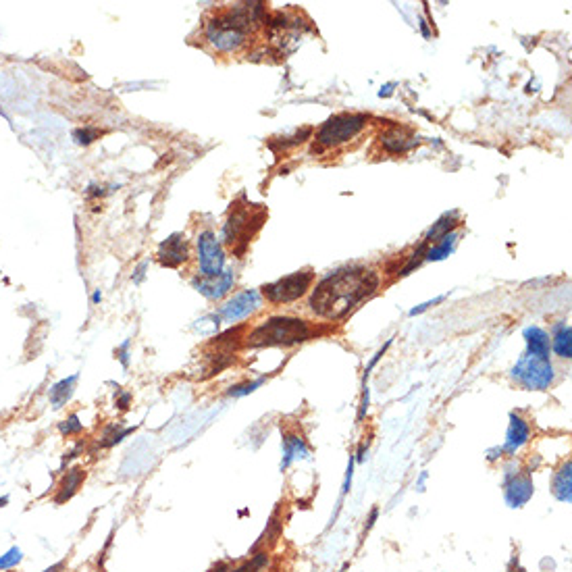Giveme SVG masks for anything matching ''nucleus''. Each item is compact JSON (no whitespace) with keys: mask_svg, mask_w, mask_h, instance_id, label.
<instances>
[{"mask_svg":"<svg viewBox=\"0 0 572 572\" xmlns=\"http://www.w3.org/2000/svg\"><path fill=\"white\" fill-rule=\"evenodd\" d=\"M381 284V277L377 271L369 267H346L339 269L312 289V295L308 300V308L325 318L335 320L348 314L356 304L371 297Z\"/></svg>","mask_w":572,"mask_h":572,"instance_id":"1","label":"nucleus"},{"mask_svg":"<svg viewBox=\"0 0 572 572\" xmlns=\"http://www.w3.org/2000/svg\"><path fill=\"white\" fill-rule=\"evenodd\" d=\"M252 13L254 4H235L219 10L204 27L206 44L221 54H231L244 48L252 36V27L256 25Z\"/></svg>","mask_w":572,"mask_h":572,"instance_id":"2","label":"nucleus"},{"mask_svg":"<svg viewBox=\"0 0 572 572\" xmlns=\"http://www.w3.org/2000/svg\"><path fill=\"white\" fill-rule=\"evenodd\" d=\"M316 329L304 320L293 316H271L256 325L244 339L250 348H267V346H295L314 337Z\"/></svg>","mask_w":572,"mask_h":572,"instance_id":"3","label":"nucleus"},{"mask_svg":"<svg viewBox=\"0 0 572 572\" xmlns=\"http://www.w3.org/2000/svg\"><path fill=\"white\" fill-rule=\"evenodd\" d=\"M369 121H371V117L362 115V113H339V115L329 117L320 125V130L316 132V138H314L318 152L329 150V148H339L350 140H354L369 125Z\"/></svg>","mask_w":572,"mask_h":572,"instance_id":"4","label":"nucleus"},{"mask_svg":"<svg viewBox=\"0 0 572 572\" xmlns=\"http://www.w3.org/2000/svg\"><path fill=\"white\" fill-rule=\"evenodd\" d=\"M512 381L527 392H548L556 381V366L550 358L520 356L510 371Z\"/></svg>","mask_w":572,"mask_h":572,"instance_id":"5","label":"nucleus"},{"mask_svg":"<svg viewBox=\"0 0 572 572\" xmlns=\"http://www.w3.org/2000/svg\"><path fill=\"white\" fill-rule=\"evenodd\" d=\"M196 263H198V275L204 279L219 277L225 271L227 254L223 248L221 238L212 229H202L196 235Z\"/></svg>","mask_w":572,"mask_h":572,"instance_id":"6","label":"nucleus"},{"mask_svg":"<svg viewBox=\"0 0 572 572\" xmlns=\"http://www.w3.org/2000/svg\"><path fill=\"white\" fill-rule=\"evenodd\" d=\"M502 491H504V500L510 508L518 510V508L527 506L531 502V497L535 495V483H533L531 470L523 468L512 458L504 466V472H502Z\"/></svg>","mask_w":572,"mask_h":572,"instance_id":"7","label":"nucleus"},{"mask_svg":"<svg viewBox=\"0 0 572 572\" xmlns=\"http://www.w3.org/2000/svg\"><path fill=\"white\" fill-rule=\"evenodd\" d=\"M314 281V271L312 269H304V271H295L287 277H281L273 284L263 286V297L269 304H291L300 297H304L308 293V289Z\"/></svg>","mask_w":572,"mask_h":572,"instance_id":"8","label":"nucleus"},{"mask_svg":"<svg viewBox=\"0 0 572 572\" xmlns=\"http://www.w3.org/2000/svg\"><path fill=\"white\" fill-rule=\"evenodd\" d=\"M263 302H265V297L258 289H242V291L229 295L217 308V316L221 318V323L238 325V323L250 318L252 314H256L263 308Z\"/></svg>","mask_w":572,"mask_h":572,"instance_id":"9","label":"nucleus"},{"mask_svg":"<svg viewBox=\"0 0 572 572\" xmlns=\"http://www.w3.org/2000/svg\"><path fill=\"white\" fill-rule=\"evenodd\" d=\"M263 221H265V212L261 210L258 215H252L248 208H235L231 215H229V219L225 221V225H223V242L231 248V250H238V246L240 244H244V248L248 246V242L254 238V229H250L252 227V223L254 225H263Z\"/></svg>","mask_w":572,"mask_h":572,"instance_id":"10","label":"nucleus"},{"mask_svg":"<svg viewBox=\"0 0 572 572\" xmlns=\"http://www.w3.org/2000/svg\"><path fill=\"white\" fill-rule=\"evenodd\" d=\"M192 256L190 250V242L185 238V233H171L167 240L160 242L156 258L162 267L167 269H179L181 265H185Z\"/></svg>","mask_w":572,"mask_h":572,"instance_id":"11","label":"nucleus"},{"mask_svg":"<svg viewBox=\"0 0 572 572\" xmlns=\"http://www.w3.org/2000/svg\"><path fill=\"white\" fill-rule=\"evenodd\" d=\"M233 286H235V273L229 269H225L219 277H212V279H204L200 275L192 277V287L210 302H221L225 295L231 293Z\"/></svg>","mask_w":572,"mask_h":572,"instance_id":"12","label":"nucleus"},{"mask_svg":"<svg viewBox=\"0 0 572 572\" xmlns=\"http://www.w3.org/2000/svg\"><path fill=\"white\" fill-rule=\"evenodd\" d=\"M529 441H531V425H529V421L523 415H518V412H510L506 441L502 445L504 454L510 456V458H514Z\"/></svg>","mask_w":572,"mask_h":572,"instance_id":"13","label":"nucleus"},{"mask_svg":"<svg viewBox=\"0 0 572 572\" xmlns=\"http://www.w3.org/2000/svg\"><path fill=\"white\" fill-rule=\"evenodd\" d=\"M86 479H88L86 468H82V466L67 468V472H63V477H61L59 483H56L52 502H54L56 506H61V504H67L69 500H73V497L77 495V491L82 489V485L86 483Z\"/></svg>","mask_w":572,"mask_h":572,"instance_id":"14","label":"nucleus"},{"mask_svg":"<svg viewBox=\"0 0 572 572\" xmlns=\"http://www.w3.org/2000/svg\"><path fill=\"white\" fill-rule=\"evenodd\" d=\"M77 381H79V373H73L48 387V402L54 410H61L71 402V398L77 389Z\"/></svg>","mask_w":572,"mask_h":572,"instance_id":"15","label":"nucleus"},{"mask_svg":"<svg viewBox=\"0 0 572 572\" xmlns=\"http://www.w3.org/2000/svg\"><path fill=\"white\" fill-rule=\"evenodd\" d=\"M284 460H281V472L287 470L295 460H308L310 458V447L306 439L297 433H286L284 435Z\"/></svg>","mask_w":572,"mask_h":572,"instance_id":"16","label":"nucleus"},{"mask_svg":"<svg viewBox=\"0 0 572 572\" xmlns=\"http://www.w3.org/2000/svg\"><path fill=\"white\" fill-rule=\"evenodd\" d=\"M525 343H527V354L529 356H537V358H550V333L539 327V325H531L523 331Z\"/></svg>","mask_w":572,"mask_h":572,"instance_id":"17","label":"nucleus"},{"mask_svg":"<svg viewBox=\"0 0 572 572\" xmlns=\"http://www.w3.org/2000/svg\"><path fill=\"white\" fill-rule=\"evenodd\" d=\"M381 144H383L385 152H389V154H404V152L410 150L415 144H419V140H415L406 127L394 125L392 130H387V132L381 136Z\"/></svg>","mask_w":572,"mask_h":572,"instance_id":"18","label":"nucleus"},{"mask_svg":"<svg viewBox=\"0 0 572 572\" xmlns=\"http://www.w3.org/2000/svg\"><path fill=\"white\" fill-rule=\"evenodd\" d=\"M550 348L554 354L562 360L572 358V329L569 323H556L552 327V337H550Z\"/></svg>","mask_w":572,"mask_h":572,"instance_id":"19","label":"nucleus"},{"mask_svg":"<svg viewBox=\"0 0 572 572\" xmlns=\"http://www.w3.org/2000/svg\"><path fill=\"white\" fill-rule=\"evenodd\" d=\"M552 493L558 502L571 504L572 502V462L566 460L552 477Z\"/></svg>","mask_w":572,"mask_h":572,"instance_id":"20","label":"nucleus"},{"mask_svg":"<svg viewBox=\"0 0 572 572\" xmlns=\"http://www.w3.org/2000/svg\"><path fill=\"white\" fill-rule=\"evenodd\" d=\"M458 238H460V233H458V231H451V233L439 238L437 242H433V246L427 248V252H425V261H429V263L445 261L449 254H454V250H456V246H458Z\"/></svg>","mask_w":572,"mask_h":572,"instance_id":"21","label":"nucleus"},{"mask_svg":"<svg viewBox=\"0 0 572 572\" xmlns=\"http://www.w3.org/2000/svg\"><path fill=\"white\" fill-rule=\"evenodd\" d=\"M460 223H462V221H460V212H458V210L445 212L443 217H439V219L431 225V229L427 231V235H425V244L437 242L439 238H443V235L456 231V227H458Z\"/></svg>","mask_w":572,"mask_h":572,"instance_id":"22","label":"nucleus"},{"mask_svg":"<svg viewBox=\"0 0 572 572\" xmlns=\"http://www.w3.org/2000/svg\"><path fill=\"white\" fill-rule=\"evenodd\" d=\"M136 427H121V425H109L107 429L102 431L98 443L100 447H115L117 443H121L130 433H134Z\"/></svg>","mask_w":572,"mask_h":572,"instance_id":"23","label":"nucleus"},{"mask_svg":"<svg viewBox=\"0 0 572 572\" xmlns=\"http://www.w3.org/2000/svg\"><path fill=\"white\" fill-rule=\"evenodd\" d=\"M265 383H267V377H258V379H252V381H246V383H238V385H233V387L227 389V396L235 398V400L238 398H246V396L254 394L256 389H261Z\"/></svg>","mask_w":572,"mask_h":572,"instance_id":"24","label":"nucleus"},{"mask_svg":"<svg viewBox=\"0 0 572 572\" xmlns=\"http://www.w3.org/2000/svg\"><path fill=\"white\" fill-rule=\"evenodd\" d=\"M269 562V554L267 550H256L252 552V558L246 560L244 564H240L238 569H231V572H261Z\"/></svg>","mask_w":572,"mask_h":572,"instance_id":"25","label":"nucleus"},{"mask_svg":"<svg viewBox=\"0 0 572 572\" xmlns=\"http://www.w3.org/2000/svg\"><path fill=\"white\" fill-rule=\"evenodd\" d=\"M21 562H23V550L17 548V546H13V548H8V550L0 556V572L13 571V569H17Z\"/></svg>","mask_w":572,"mask_h":572,"instance_id":"26","label":"nucleus"},{"mask_svg":"<svg viewBox=\"0 0 572 572\" xmlns=\"http://www.w3.org/2000/svg\"><path fill=\"white\" fill-rule=\"evenodd\" d=\"M194 329L202 335H212V333H219L221 329V318L217 316V312H210L206 316H202L200 320H196Z\"/></svg>","mask_w":572,"mask_h":572,"instance_id":"27","label":"nucleus"},{"mask_svg":"<svg viewBox=\"0 0 572 572\" xmlns=\"http://www.w3.org/2000/svg\"><path fill=\"white\" fill-rule=\"evenodd\" d=\"M82 431H84V423H82V419H79L77 412L69 415L65 421L59 423V433H61L63 437H75V435H79Z\"/></svg>","mask_w":572,"mask_h":572,"instance_id":"28","label":"nucleus"},{"mask_svg":"<svg viewBox=\"0 0 572 572\" xmlns=\"http://www.w3.org/2000/svg\"><path fill=\"white\" fill-rule=\"evenodd\" d=\"M100 136H102V132H98L94 127H79V130L73 132V140H75V144H79V146H88V144L96 142Z\"/></svg>","mask_w":572,"mask_h":572,"instance_id":"29","label":"nucleus"},{"mask_svg":"<svg viewBox=\"0 0 572 572\" xmlns=\"http://www.w3.org/2000/svg\"><path fill=\"white\" fill-rule=\"evenodd\" d=\"M130 348H132V339H125L117 350H115V358L121 362L123 369H130L132 364V356H130Z\"/></svg>","mask_w":572,"mask_h":572,"instance_id":"30","label":"nucleus"},{"mask_svg":"<svg viewBox=\"0 0 572 572\" xmlns=\"http://www.w3.org/2000/svg\"><path fill=\"white\" fill-rule=\"evenodd\" d=\"M392 343H394V339H387V341H385V346H381V348L377 350V354H375V356L371 358V362L366 364V371H364V385H366V379H369L371 371H373V369H375V366L379 364V360H381V358L385 356V352L389 350V346H392Z\"/></svg>","mask_w":572,"mask_h":572,"instance_id":"31","label":"nucleus"},{"mask_svg":"<svg viewBox=\"0 0 572 572\" xmlns=\"http://www.w3.org/2000/svg\"><path fill=\"white\" fill-rule=\"evenodd\" d=\"M447 297V293H441V295H437V297H433V300H427V302H423V304H419V306H415L408 314L410 316H419V314H423V312H427L429 308H433V306H437V304H441L443 300Z\"/></svg>","mask_w":572,"mask_h":572,"instance_id":"32","label":"nucleus"},{"mask_svg":"<svg viewBox=\"0 0 572 572\" xmlns=\"http://www.w3.org/2000/svg\"><path fill=\"white\" fill-rule=\"evenodd\" d=\"M369 406H371V392H369V385H362V400H360V408H358V423H362L366 419Z\"/></svg>","mask_w":572,"mask_h":572,"instance_id":"33","label":"nucleus"},{"mask_svg":"<svg viewBox=\"0 0 572 572\" xmlns=\"http://www.w3.org/2000/svg\"><path fill=\"white\" fill-rule=\"evenodd\" d=\"M115 404H117L119 410H130V406H132V394H130V392H121V389L117 387Z\"/></svg>","mask_w":572,"mask_h":572,"instance_id":"34","label":"nucleus"},{"mask_svg":"<svg viewBox=\"0 0 572 572\" xmlns=\"http://www.w3.org/2000/svg\"><path fill=\"white\" fill-rule=\"evenodd\" d=\"M377 518H379V508L375 506L373 510H371V514H369V518H366V523H364V529H362V539L360 541H364V537L371 533V529L375 527V523H377Z\"/></svg>","mask_w":572,"mask_h":572,"instance_id":"35","label":"nucleus"},{"mask_svg":"<svg viewBox=\"0 0 572 572\" xmlns=\"http://www.w3.org/2000/svg\"><path fill=\"white\" fill-rule=\"evenodd\" d=\"M504 456H506V454H504L502 445H495V447H491V449H487V451H485L487 462H497V460H502Z\"/></svg>","mask_w":572,"mask_h":572,"instance_id":"36","label":"nucleus"},{"mask_svg":"<svg viewBox=\"0 0 572 572\" xmlns=\"http://www.w3.org/2000/svg\"><path fill=\"white\" fill-rule=\"evenodd\" d=\"M146 269H148V261H144V263H140V265H138V269L134 271V275H132V279H134V284H142L144 277H146Z\"/></svg>","mask_w":572,"mask_h":572,"instance_id":"37","label":"nucleus"},{"mask_svg":"<svg viewBox=\"0 0 572 572\" xmlns=\"http://www.w3.org/2000/svg\"><path fill=\"white\" fill-rule=\"evenodd\" d=\"M366 454H369V445H366V443H360V445H358V449L354 451V460H356V464L364 462V460H366Z\"/></svg>","mask_w":572,"mask_h":572,"instance_id":"38","label":"nucleus"},{"mask_svg":"<svg viewBox=\"0 0 572 572\" xmlns=\"http://www.w3.org/2000/svg\"><path fill=\"white\" fill-rule=\"evenodd\" d=\"M508 572H527L520 566L518 556H512V558H510V562H508Z\"/></svg>","mask_w":572,"mask_h":572,"instance_id":"39","label":"nucleus"},{"mask_svg":"<svg viewBox=\"0 0 572 572\" xmlns=\"http://www.w3.org/2000/svg\"><path fill=\"white\" fill-rule=\"evenodd\" d=\"M427 479H429V472H427V470H423V472H421V477L417 479V491H421V493L425 491V485H427Z\"/></svg>","mask_w":572,"mask_h":572,"instance_id":"40","label":"nucleus"},{"mask_svg":"<svg viewBox=\"0 0 572 572\" xmlns=\"http://www.w3.org/2000/svg\"><path fill=\"white\" fill-rule=\"evenodd\" d=\"M231 562H217L208 572H231Z\"/></svg>","mask_w":572,"mask_h":572,"instance_id":"41","label":"nucleus"},{"mask_svg":"<svg viewBox=\"0 0 572 572\" xmlns=\"http://www.w3.org/2000/svg\"><path fill=\"white\" fill-rule=\"evenodd\" d=\"M42 572H67V560H61V562H56V564L48 566L46 571H42Z\"/></svg>","mask_w":572,"mask_h":572,"instance_id":"42","label":"nucleus"},{"mask_svg":"<svg viewBox=\"0 0 572 572\" xmlns=\"http://www.w3.org/2000/svg\"><path fill=\"white\" fill-rule=\"evenodd\" d=\"M394 88H396V84H387V86H383V88L379 90V96H381V98H387V96H392Z\"/></svg>","mask_w":572,"mask_h":572,"instance_id":"43","label":"nucleus"},{"mask_svg":"<svg viewBox=\"0 0 572 572\" xmlns=\"http://www.w3.org/2000/svg\"><path fill=\"white\" fill-rule=\"evenodd\" d=\"M98 302H102V291L100 289H96L94 295H92V304H98Z\"/></svg>","mask_w":572,"mask_h":572,"instance_id":"44","label":"nucleus"},{"mask_svg":"<svg viewBox=\"0 0 572 572\" xmlns=\"http://www.w3.org/2000/svg\"><path fill=\"white\" fill-rule=\"evenodd\" d=\"M421 31H423L425 38H431V31L427 29V21H425V19H421Z\"/></svg>","mask_w":572,"mask_h":572,"instance_id":"45","label":"nucleus"},{"mask_svg":"<svg viewBox=\"0 0 572 572\" xmlns=\"http://www.w3.org/2000/svg\"><path fill=\"white\" fill-rule=\"evenodd\" d=\"M8 502H10V497H8V495H2V497H0V508L8 506Z\"/></svg>","mask_w":572,"mask_h":572,"instance_id":"46","label":"nucleus"}]
</instances>
